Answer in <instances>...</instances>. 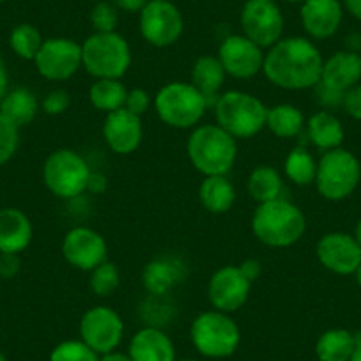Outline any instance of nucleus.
Segmentation results:
<instances>
[{
  "label": "nucleus",
  "mask_w": 361,
  "mask_h": 361,
  "mask_svg": "<svg viewBox=\"0 0 361 361\" xmlns=\"http://www.w3.org/2000/svg\"><path fill=\"white\" fill-rule=\"evenodd\" d=\"M319 48L307 37H286L267 48L262 71L273 85L286 90L314 89L322 75Z\"/></svg>",
  "instance_id": "nucleus-1"
},
{
  "label": "nucleus",
  "mask_w": 361,
  "mask_h": 361,
  "mask_svg": "<svg viewBox=\"0 0 361 361\" xmlns=\"http://www.w3.org/2000/svg\"><path fill=\"white\" fill-rule=\"evenodd\" d=\"M255 238L271 248H287L303 238L307 218L296 204L286 199L259 204L252 218Z\"/></svg>",
  "instance_id": "nucleus-2"
},
{
  "label": "nucleus",
  "mask_w": 361,
  "mask_h": 361,
  "mask_svg": "<svg viewBox=\"0 0 361 361\" xmlns=\"http://www.w3.org/2000/svg\"><path fill=\"white\" fill-rule=\"evenodd\" d=\"M192 165L204 176H227L238 158V144L218 124H204L192 131L186 144Z\"/></svg>",
  "instance_id": "nucleus-3"
},
{
  "label": "nucleus",
  "mask_w": 361,
  "mask_h": 361,
  "mask_svg": "<svg viewBox=\"0 0 361 361\" xmlns=\"http://www.w3.org/2000/svg\"><path fill=\"white\" fill-rule=\"evenodd\" d=\"M209 99L193 83L170 82L158 90L154 109L158 117L170 128L190 130L200 123Z\"/></svg>",
  "instance_id": "nucleus-4"
},
{
  "label": "nucleus",
  "mask_w": 361,
  "mask_h": 361,
  "mask_svg": "<svg viewBox=\"0 0 361 361\" xmlns=\"http://www.w3.org/2000/svg\"><path fill=\"white\" fill-rule=\"evenodd\" d=\"M82 66L96 80H121L131 66V48L117 32L90 34L82 44Z\"/></svg>",
  "instance_id": "nucleus-5"
},
{
  "label": "nucleus",
  "mask_w": 361,
  "mask_h": 361,
  "mask_svg": "<svg viewBox=\"0 0 361 361\" xmlns=\"http://www.w3.org/2000/svg\"><path fill=\"white\" fill-rule=\"evenodd\" d=\"M216 124L234 138H252L266 128L267 109L257 96L243 90H228L214 106Z\"/></svg>",
  "instance_id": "nucleus-6"
},
{
  "label": "nucleus",
  "mask_w": 361,
  "mask_h": 361,
  "mask_svg": "<svg viewBox=\"0 0 361 361\" xmlns=\"http://www.w3.org/2000/svg\"><path fill=\"white\" fill-rule=\"evenodd\" d=\"M361 179V165L347 149H331L317 161L315 186L322 199L338 202L353 195Z\"/></svg>",
  "instance_id": "nucleus-7"
},
{
  "label": "nucleus",
  "mask_w": 361,
  "mask_h": 361,
  "mask_svg": "<svg viewBox=\"0 0 361 361\" xmlns=\"http://www.w3.org/2000/svg\"><path fill=\"white\" fill-rule=\"evenodd\" d=\"M190 336L195 349L202 356L221 360L238 350L241 331L234 319L220 310H209L195 317L190 328Z\"/></svg>",
  "instance_id": "nucleus-8"
},
{
  "label": "nucleus",
  "mask_w": 361,
  "mask_h": 361,
  "mask_svg": "<svg viewBox=\"0 0 361 361\" xmlns=\"http://www.w3.org/2000/svg\"><path fill=\"white\" fill-rule=\"evenodd\" d=\"M89 176L87 161L73 149L51 152L43 166L44 185L59 199H76L87 192Z\"/></svg>",
  "instance_id": "nucleus-9"
},
{
  "label": "nucleus",
  "mask_w": 361,
  "mask_h": 361,
  "mask_svg": "<svg viewBox=\"0 0 361 361\" xmlns=\"http://www.w3.org/2000/svg\"><path fill=\"white\" fill-rule=\"evenodd\" d=\"M140 34L149 44L165 48L177 43L185 30V20L170 0H149L138 20Z\"/></svg>",
  "instance_id": "nucleus-10"
},
{
  "label": "nucleus",
  "mask_w": 361,
  "mask_h": 361,
  "mask_svg": "<svg viewBox=\"0 0 361 361\" xmlns=\"http://www.w3.org/2000/svg\"><path fill=\"white\" fill-rule=\"evenodd\" d=\"M124 336V322L110 307H92L80 321V340L96 354H106L121 345Z\"/></svg>",
  "instance_id": "nucleus-11"
},
{
  "label": "nucleus",
  "mask_w": 361,
  "mask_h": 361,
  "mask_svg": "<svg viewBox=\"0 0 361 361\" xmlns=\"http://www.w3.org/2000/svg\"><path fill=\"white\" fill-rule=\"evenodd\" d=\"M243 36L260 48H271L282 39L283 15L275 0H248L241 11Z\"/></svg>",
  "instance_id": "nucleus-12"
},
{
  "label": "nucleus",
  "mask_w": 361,
  "mask_h": 361,
  "mask_svg": "<svg viewBox=\"0 0 361 361\" xmlns=\"http://www.w3.org/2000/svg\"><path fill=\"white\" fill-rule=\"evenodd\" d=\"M34 64L43 78L51 82L69 80L82 68V44L68 37L44 39Z\"/></svg>",
  "instance_id": "nucleus-13"
},
{
  "label": "nucleus",
  "mask_w": 361,
  "mask_h": 361,
  "mask_svg": "<svg viewBox=\"0 0 361 361\" xmlns=\"http://www.w3.org/2000/svg\"><path fill=\"white\" fill-rule=\"evenodd\" d=\"M262 50L264 48H260L246 36L235 34V36L225 37L224 43L218 48V59L227 75L239 80H248L262 71L264 57H266Z\"/></svg>",
  "instance_id": "nucleus-14"
},
{
  "label": "nucleus",
  "mask_w": 361,
  "mask_h": 361,
  "mask_svg": "<svg viewBox=\"0 0 361 361\" xmlns=\"http://www.w3.org/2000/svg\"><path fill=\"white\" fill-rule=\"evenodd\" d=\"M105 238L94 228L75 227L62 239V255L73 267L82 271H92L106 260Z\"/></svg>",
  "instance_id": "nucleus-15"
},
{
  "label": "nucleus",
  "mask_w": 361,
  "mask_h": 361,
  "mask_svg": "<svg viewBox=\"0 0 361 361\" xmlns=\"http://www.w3.org/2000/svg\"><path fill=\"white\" fill-rule=\"evenodd\" d=\"M317 259L335 275H354L361 264V246L354 235L329 232L317 243Z\"/></svg>",
  "instance_id": "nucleus-16"
},
{
  "label": "nucleus",
  "mask_w": 361,
  "mask_h": 361,
  "mask_svg": "<svg viewBox=\"0 0 361 361\" xmlns=\"http://www.w3.org/2000/svg\"><path fill=\"white\" fill-rule=\"evenodd\" d=\"M252 282L241 273L238 266H225L211 276L207 296L214 310L232 314L246 303Z\"/></svg>",
  "instance_id": "nucleus-17"
},
{
  "label": "nucleus",
  "mask_w": 361,
  "mask_h": 361,
  "mask_svg": "<svg viewBox=\"0 0 361 361\" xmlns=\"http://www.w3.org/2000/svg\"><path fill=\"white\" fill-rule=\"evenodd\" d=\"M103 138L110 151L116 154H131L137 151L144 138L142 119L128 112L126 109L106 114L105 124H103Z\"/></svg>",
  "instance_id": "nucleus-18"
},
{
  "label": "nucleus",
  "mask_w": 361,
  "mask_h": 361,
  "mask_svg": "<svg viewBox=\"0 0 361 361\" xmlns=\"http://www.w3.org/2000/svg\"><path fill=\"white\" fill-rule=\"evenodd\" d=\"M301 25L314 39L335 36L343 18L340 0H305L301 4Z\"/></svg>",
  "instance_id": "nucleus-19"
},
{
  "label": "nucleus",
  "mask_w": 361,
  "mask_h": 361,
  "mask_svg": "<svg viewBox=\"0 0 361 361\" xmlns=\"http://www.w3.org/2000/svg\"><path fill=\"white\" fill-rule=\"evenodd\" d=\"M361 80V55L353 50H343L333 54L322 66V75L319 82L331 87L336 92L345 94L347 90L357 85Z\"/></svg>",
  "instance_id": "nucleus-20"
},
{
  "label": "nucleus",
  "mask_w": 361,
  "mask_h": 361,
  "mask_svg": "<svg viewBox=\"0 0 361 361\" xmlns=\"http://www.w3.org/2000/svg\"><path fill=\"white\" fill-rule=\"evenodd\" d=\"M186 264L172 255L158 257L145 266L144 287L151 296H166L176 286L186 279Z\"/></svg>",
  "instance_id": "nucleus-21"
},
{
  "label": "nucleus",
  "mask_w": 361,
  "mask_h": 361,
  "mask_svg": "<svg viewBox=\"0 0 361 361\" xmlns=\"http://www.w3.org/2000/svg\"><path fill=\"white\" fill-rule=\"evenodd\" d=\"M131 361H176V347L170 336L156 326L138 329L128 349Z\"/></svg>",
  "instance_id": "nucleus-22"
},
{
  "label": "nucleus",
  "mask_w": 361,
  "mask_h": 361,
  "mask_svg": "<svg viewBox=\"0 0 361 361\" xmlns=\"http://www.w3.org/2000/svg\"><path fill=\"white\" fill-rule=\"evenodd\" d=\"M32 241V224L16 207L0 209V253H20Z\"/></svg>",
  "instance_id": "nucleus-23"
},
{
  "label": "nucleus",
  "mask_w": 361,
  "mask_h": 361,
  "mask_svg": "<svg viewBox=\"0 0 361 361\" xmlns=\"http://www.w3.org/2000/svg\"><path fill=\"white\" fill-rule=\"evenodd\" d=\"M37 112H39V103H37L36 94L25 87L8 90L0 102V114L8 121H11L16 128L32 123Z\"/></svg>",
  "instance_id": "nucleus-24"
},
{
  "label": "nucleus",
  "mask_w": 361,
  "mask_h": 361,
  "mask_svg": "<svg viewBox=\"0 0 361 361\" xmlns=\"http://www.w3.org/2000/svg\"><path fill=\"white\" fill-rule=\"evenodd\" d=\"M308 140L321 151H331L338 149L343 142V126L335 114L328 110L314 114L307 124Z\"/></svg>",
  "instance_id": "nucleus-25"
},
{
  "label": "nucleus",
  "mask_w": 361,
  "mask_h": 361,
  "mask_svg": "<svg viewBox=\"0 0 361 361\" xmlns=\"http://www.w3.org/2000/svg\"><path fill=\"white\" fill-rule=\"evenodd\" d=\"M204 209L213 214H224L235 202V190L227 176H207L199 190Z\"/></svg>",
  "instance_id": "nucleus-26"
},
{
  "label": "nucleus",
  "mask_w": 361,
  "mask_h": 361,
  "mask_svg": "<svg viewBox=\"0 0 361 361\" xmlns=\"http://www.w3.org/2000/svg\"><path fill=\"white\" fill-rule=\"evenodd\" d=\"M356 349V335L342 328L328 329L319 336L315 354L319 361H350Z\"/></svg>",
  "instance_id": "nucleus-27"
},
{
  "label": "nucleus",
  "mask_w": 361,
  "mask_h": 361,
  "mask_svg": "<svg viewBox=\"0 0 361 361\" xmlns=\"http://www.w3.org/2000/svg\"><path fill=\"white\" fill-rule=\"evenodd\" d=\"M248 193L257 204L271 202L282 197L283 180L275 166L259 165L248 177Z\"/></svg>",
  "instance_id": "nucleus-28"
},
{
  "label": "nucleus",
  "mask_w": 361,
  "mask_h": 361,
  "mask_svg": "<svg viewBox=\"0 0 361 361\" xmlns=\"http://www.w3.org/2000/svg\"><path fill=\"white\" fill-rule=\"evenodd\" d=\"M225 76H227V73H225L224 66H221L218 57L202 55V57H199L193 62L192 83L207 99L220 92V89L225 83Z\"/></svg>",
  "instance_id": "nucleus-29"
},
{
  "label": "nucleus",
  "mask_w": 361,
  "mask_h": 361,
  "mask_svg": "<svg viewBox=\"0 0 361 361\" xmlns=\"http://www.w3.org/2000/svg\"><path fill=\"white\" fill-rule=\"evenodd\" d=\"M266 126L279 138H294L301 133L305 126V116L298 106L282 103L273 109H267Z\"/></svg>",
  "instance_id": "nucleus-30"
},
{
  "label": "nucleus",
  "mask_w": 361,
  "mask_h": 361,
  "mask_svg": "<svg viewBox=\"0 0 361 361\" xmlns=\"http://www.w3.org/2000/svg\"><path fill=\"white\" fill-rule=\"evenodd\" d=\"M126 96L128 89L124 87V83L121 80H96L89 89V99L92 103V106L98 110H103L106 114L124 109Z\"/></svg>",
  "instance_id": "nucleus-31"
},
{
  "label": "nucleus",
  "mask_w": 361,
  "mask_h": 361,
  "mask_svg": "<svg viewBox=\"0 0 361 361\" xmlns=\"http://www.w3.org/2000/svg\"><path fill=\"white\" fill-rule=\"evenodd\" d=\"M287 179L293 180L298 186H308L315 183V173H317V161L314 156L307 151L305 147H294L293 151L287 154L286 165Z\"/></svg>",
  "instance_id": "nucleus-32"
},
{
  "label": "nucleus",
  "mask_w": 361,
  "mask_h": 361,
  "mask_svg": "<svg viewBox=\"0 0 361 361\" xmlns=\"http://www.w3.org/2000/svg\"><path fill=\"white\" fill-rule=\"evenodd\" d=\"M43 43L44 39L41 36L39 29H36L30 23L16 25L11 30V36H9V47L23 61H34Z\"/></svg>",
  "instance_id": "nucleus-33"
},
{
  "label": "nucleus",
  "mask_w": 361,
  "mask_h": 361,
  "mask_svg": "<svg viewBox=\"0 0 361 361\" xmlns=\"http://www.w3.org/2000/svg\"><path fill=\"white\" fill-rule=\"evenodd\" d=\"M121 283V275L119 269L114 262L110 260H105V262L99 264L98 267L90 271V279H89V287L92 290V294L99 298H109L112 296L117 290Z\"/></svg>",
  "instance_id": "nucleus-34"
},
{
  "label": "nucleus",
  "mask_w": 361,
  "mask_h": 361,
  "mask_svg": "<svg viewBox=\"0 0 361 361\" xmlns=\"http://www.w3.org/2000/svg\"><path fill=\"white\" fill-rule=\"evenodd\" d=\"M50 361H99V354L82 340H66L54 347Z\"/></svg>",
  "instance_id": "nucleus-35"
},
{
  "label": "nucleus",
  "mask_w": 361,
  "mask_h": 361,
  "mask_svg": "<svg viewBox=\"0 0 361 361\" xmlns=\"http://www.w3.org/2000/svg\"><path fill=\"white\" fill-rule=\"evenodd\" d=\"M89 20L94 32H116L119 25V9L109 0H102L90 9Z\"/></svg>",
  "instance_id": "nucleus-36"
},
{
  "label": "nucleus",
  "mask_w": 361,
  "mask_h": 361,
  "mask_svg": "<svg viewBox=\"0 0 361 361\" xmlns=\"http://www.w3.org/2000/svg\"><path fill=\"white\" fill-rule=\"evenodd\" d=\"M20 145V128L0 114V166L16 154Z\"/></svg>",
  "instance_id": "nucleus-37"
},
{
  "label": "nucleus",
  "mask_w": 361,
  "mask_h": 361,
  "mask_svg": "<svg viewBox=\"0 0 361 361\" xmlns=\"http://www.w3.org/2000/svg\"><path fill=\"white\" fill-rule=\"evenodd\" d=\"M69 105H71V96H69L68 90L54 89L44 96L41 109L48 116H61L69 109Z\"/></svg>",
  "instance_id": "nucleus-38"
},
{
  "label": "nucleus",
  "mask_w": 361,
  "mask_h": 361,
  "mask_svg": "<svg viewBox=\"0 0 361 361\" xmlns=\"http://www.w3.org/2000/svg\"><path fill=\"white\" fill-rule=\"evenodd\" d=\"M151 106V96H149L147 90L144 89H131L128 90L126 103H124V109L128 112L135 114V116L142 117Z\"/></svg>",
  "instance_id": "nucleus-39"
},
{
  "label": "nucleus",
  "mask_w": 361,
  "mask_h": 361,
  "mask_svg": "<svg viewBox=\"0 0 361 361\" xmlns=\"http://www.w3.org/2000/svg\"><path fill=\"white\" fill-rule=\"evenodd\" d=\"M314 89H315V99L319 102V105L328 106V109H335V106L342 105L343 102L342 92H336V90H333L331 87L324 85L322 82H319Z\"/></svg>",
  "instance_id": "nucleus-40"
},
{
  "label": "nucleus",
  "mask_w": 361,
  "mask_h": 361,
  "mask_svg": "<svg viewBox=\"0 0 361 361\" xmlns=\"http://www.w3.org/2000/svg\"><path fill=\"white\" fill-rule=\"evenodd\" d=\"M342 106L353 119L361 121V83L354 85L343 94Z\"/></svg>",
  "instance_id": "nucleus-41"
},
{
  "label": "nucleus",
  "mask_w": 361,
  "mask_h": 361,
  "mask_svg": "<svg viewBox=\"0 0 361 361\" xmlns=\"http://www.w3.org/2000/svg\"><path fill=\"white\" fill-rule=\"evenodd\" d=\"M20 271V257L16 253H0V279H13Z\"/></svg>",
  "instance_id": "nucleus-42"
},
{
  "label": "nucleus",
  "mask_w": 361,
  "mask_h": 361,
  "mask_svg": "<svg viewBox=\"0 0 361 361\" xmlns=\"http://www.w3.org/2000/svg\"><path fill=\"white\" fill-rule=\"evenodd\" d=\"M106 186H109V180H106L105 173L102 172H90L89 183H87V190L92 193H105Z\"/></svg>",
  "instance_id": "nucleus-43"
},
{
  "label": "nucleus",
  "mask_w": 361,
  "mask_h": 361,
  "mask_svg": "<svg viewBox=\"0 0 361 361\" xmlns=\"http://www.w3.org/2000/svg\"><path fill=\"white\" fill-rule=\"evenodd\" d=\"M239 269H241L243 275H245L252 283L255 282L260 276V273H262V266H260V262L257 259H246L245 262L239 266Z\"/></svg>",
  "instance_id": "nucleus-44"
},
{
  "label": "nucleus",
  "mask_w": 361,
  "mask_h": 361,
  "mask_svg": "<svg viewBox=\"0 0 361 361\" xmlns=\"http://www.w3.org/2000/svg\"><path fill=\"white\" fill-rule=\"evenodd\" d=\"M119 11L124 13H140L147 6L149 0H109Z\"/></svg>",
  "instance_id": "nucleus-45"
},
{
  "label": "nucleus",
  "mask_w": 361,
  "mask_h": 361,
  "mask_svg": "<svg viewBox=\"0 0 361 361\" xmlns=\"http://www.w3.org/2000/svg\"><path fill=\"white\" fill-rule=\"evenodd\" d=\"M8 83H9V76H8V68H6L4 61H2V57H0V102H2V98L6 96V92H8Z\"/></svg>",
  "instance_id": "nucleus-46"
},
{
  "label": "nucleus",
  "mask_w": 361,
  "mask_h": 361,
  "mask_svg": "<svg viewBox=\"0 0 361 361\" xmlns=\"http://www.w3.org/2000/svg\"><path fill=\"white\" fill-rule=\"evenodd\" d=\"M343 8L356 20H361V0H343Z\"/></svg>",
  "instance_id": "nucleus-47"
},
{
  "label": "nucleus",
  "mask_w": 361,
  "mask_h": 361,
  "mask_svg": "<svg viewBox=\"0 0 361 361\" xmlns=\"http://www.w3.org/2000/svg\"><path fill=\"white\" fill-rule=\"evenodd\" d=\"M99 361H131V357H130V354L112 350V353L102 354V356H99Z\"/></svg>",
  "instance_id": "nucleus-48"
},
{
  "label": "nucleus",
  "mask_w": 361,
  "mask_h": 361,
  "mask_svg": "<svg viewBox=\"0 0 361 361\" xmlns=\"http://www.w3.org/2000/svg\"><path fill=\"white\" fill-rule=\"evenodd\" d=\"M350 361H361V338L356 336V349H354Z\"/></svg>",
  "instance_id": "nucleus-49"
},
{
  "label": "nucleus",
  "mask_w": 361,
  "mask_h": 361,
  "mask_svg": "<svg viewBox=\"0 0 361 361\" xmlns=\"http://www.w3.org/2000/svg\"><path fill=\"white\" fill-rule=\"evenodd\" d=\"M354 238L357 239V243H360V246H361V220L357 221V225H356V232H354Z\"/></svg>",
  "instance_id": "nucleus-50"
},
{
  "label": "nucleus",
  "mask_w": 361,
  "mask_h": 361,
  "mask_svg": "<svg viewBox=\"0 0 361 361\" xmlns=\"http://www.w3.org/2000/svg\"><path fill=\"white\" fill-rule=\"evenodd\" d=\"M354 275H356V282H357V286L361 287V264H360V267H357L356 273H354Z\"/></svg>",
  "instance_id": "nucleus-51"
},
{
  "label": "nucleus",
  "mask_w": 361,
  "mask_h": 361,
  "mask_svg": "<svg viewBox=\"0 0 361 361\" xmlns=\"http://www.w3.org/2000/svg\"><path fill=\"white\" fill-rule=\"evenodd\" d=\"M286 2H290V4H303L305 0H286Z\"/></svg>",
  "instance_id": "nucleus-52"
},
{
  "label": "nucleus",
  "mask_w": 361,
  "mask_h": 361,
  "mask_svg": "<svg viewBox=\"0 0 361 361\" xmlns=\"http://www.w3.org/2000/svg\"><path fill=\"white\" fill-rule=\"evenodd\" d=\"M0 361H8V357H6L2 353H0Z\"/></svg>",
  "instance_id": "nucleus-53"
},
{
  "label": "nucleus",
  "mask_w": 361,
  "mask_h": 361,
  "mask_svg": "<svg viewBox=\"0 0 361 361\" xmlns=\"http://www.w3.org/2000/svg\"><path fill=\"white\" fill-rule=\"evenodd\" d=\"M176 361H197V360H190V357H185V360H176Z\"/></svg>",
  "instance_id": "nucleus-54"
},
{
  "label": "nucleus",
  "mask_w": 361,
  "mask_h": 361,
  "mask_svg": "<svg viewBox=\"0 0 361 361\" xmlns=\"http://www.w3.org/2000/svg\"><path fill=\"white\" fill-rule=\"evenodd\" d=\"M2 2H6V0H0V4H2Z\"/></svg>",
  "instance_id": "nucleus-55"
}]
</instances>
